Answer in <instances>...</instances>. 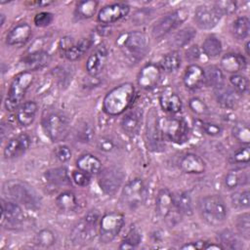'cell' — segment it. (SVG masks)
I'll return each mask as SVG.
<instances>
[{
  "label": "cell",
  "mask_w": 250,
  "mask_h": 250,
  "mask_svg": "<svg viewBox=\"0 0 250 250\" xmlns=\"http://www.w3.org/2000/svg\"><path fill=\"white\" fill-rule=\"evenodd\" d=\"M204 70V84L213 89L225 84V76L221 68L216 65H208Z\"/></svg>",
  "instance_id": "obj_34"
},
{
  "label": "cell",
  "mask_w": 250,
  "mask_h": 250,
  "mask_svg": "<svg viewBox=\"0 0 250 250\" xmlns=\"http://www.w3.org/2000/svg\"><path fill=\"white\" fill-rule=\"evenodd\" d=\"M156 114L153 110H151L147 116L146 122V142L147 146L150 150L158 151L163 148L161 134L158 127V118H156Z\"/></svg>",
  "instance_id": "obj_20"
},
{
  "label": "cell",
  "mask_w": 250,
  "mask_h": 250,
  "mask_svg": "<svg viewBox=\"0 0 250 250\" xmlns=\"http://www.w3.org/2000/svg\"><path fill=\"white\" fill-rule=\"evenodd\" d=\"M161 74L162 69L158 64L148 62L141 68L138 74V85L145 90L152 89L159 83L161 79Z\"/></svg>",
  "instance_id": "obj_15"
},
{
  "label": "cell",
  "mask_w": 250,
  "mask_h": 250,
  "mask_svg": "<svg viewBox=\"0 0 250 250\" xmlns=\"http://www.w3.org/2000/svg\"><path fill=\"white\" fill-rule=\"evenodd\" d=\"M38 110V105L34 101H27L21 104L17 108L16 119L17 122L23 127H27L35 120Z\"/></svg>",
  "instance_id": "obj_25"
},
{
  "label": "cell",
  "mask_w": 250,
  "mask_h": 250,
  "mask_svg": "<svg viewBox=\"0 0 250 250\" xmlns=\"http://www.w3.org/2000/svg\"><path fill=\"white\" fill-rule=\"evenodd\" d=\"M222 50L223 46L221 40L214 35L207 36L202 43V51L209 58H217L221 55Z\"/></svg>",
  "instance_id": "obj_39"
},
{
  "label": "cell",
  "mask_w": 250,
  "mask_h": 250,
  "mask_svg": "<svg viewBox=\"0 0 250 250\" xmlns=\"http://www.w3.org/2000/svg\"><path fill=\"white\" fill-rule=\"evenodd\" d=\"M159 104L161 108L169 113H177L182 109L183 106L180 96L170 86L165 87L161 91L159 95Z\"/></svg>",
  "instance_id": "obj_21"
},
{
  "label": "cell",
  "mask_w": 250,
  "mask_h": 250,
  "mask_svg": "<svg viewBox=\"0 0 250 250\" xmlns=\"http://www.w3.org/2000/svg\"><path fill=\"white\" fill-rule=\"evenodd\" d=\"M231 134L238 142L248 145L250 142V130L248 124L243 121H238L233 124L231 128Z\"/></svg>",
  "instance_id": "obj_44"
},
{
  "label": "cell",
  "mask_w": 250,
  "mask_h": 250,
  "mask_svg": "<svg viewBox=\"0 0 250 250\" xmlns=\"http://www.w3.org/2000/svg\"><path fill=\"white\" fill-rule=\"evenodd\" d=\"M53 3V1H31V2H27V5H29L30 7H35V8H41V7H45V6H49Z\"/></svg>",
  "instance_id": "obj_60"
},
{
  "label": "cell",
  "mask_w": 250,
  "mask_h": 250,
  "mask_svg": "<svg viewBox=\"0 0 250 250\" xmlns=\"http://www.w3.org/2000/svg\"><path fill=\"white\" fill-rule=\"evenodd\" d=\"M129 12V5L125 3H113L103 7L98 13L97 20L101 23H112L126 17Z\"/></svg>",
  "instance_id": "obj_17"
},
{
  "label": "cell",
  "mask_w": 250,
  "mask_h": 250,
  "mask_svg": "<svg viewBox=\"0 0 250 250\" xmlns=\"http://www.w3.org/2000/svg\"><path fill=\"white\" fill-rule=\"evenodd\" d=\"M207 241L204 240H197L194 242H189L186 243L183 246H181V249H190V250H200V249H205L207 246Z\"/></svg>",
  "instance_id": "obj_59"
},
{
  "label": "cell",
  "mask_w": 250,
  "mask_h": 250,
  "mask_svg": "<svg viewBox=\"0 0 250 250\" xmlns=\"http://www.w3.org/2000/svg\"><path fill=\"white\" fill-rule=\"evenodd\" d=\"M31 140L25 133L11 138L3 150V155L6 159H13L23 154L30 146Z\"/></svg>",
  "instance_id": "obj_18"
},
{
  "label": "cell",
  "mask_w": 250,
  "mask_h": 250,
  "mask_svg": "<svg viewBox=\"0 0 250 250\" xmlns=\"http://www.w3.org/2000/svg\"><path fill=\"white\" fill-rule=\"evenodd\" d=\"M124 180V173L117 167H106L98 174V184L101 189L107 195L117 192Z\"/></svg>",
  "instance_id": "obj_12"
},
{
  "label": "cell",
  "mask_w": 250,
  "mask_h": 250,
  "mask_svg": "<svg viewBox=\"0 0 250 250\" xmlns=\"http://www.w3.org/2000/svg\"><path fill=\"white\" fill-rule=\"evenodd\" d=\"M246 60L243 56L239 54H233V53H229L226 54L225 56L222 57L221 59V66L222 68L229 72L235 74L246 67Z\"/></svg>",
  "instance_id": "obj_29"
},
{
  "label": "cell",
  "mask_w": 250,
  "mask_h": 250,
  "mask_svg": "<svg viewBox=\"0 0 250 250\" xmlns=\"http://www.w3.org/2000/svg\"><path fill=\"white\" fill-rule=\"evenodd\" d=\"M31 33V26L27 22H20L9 30L6 36V43L10 46L24 44L30 38Z\"/></svg>",
  "instance_id": "obj_22"
},
{
  "label": "cell",
  "mask_w": 250,
  "mask_h": 250,
  "mask_svg": "<svg viewBox=\"0 0 250 250\" xmlns=\"http://www.w3.org/2000/svg\"><path fill=\"white\" fill-rule=\"evenodd\" d=\"M155 211L163 220H169L178 212L175 206L174 194L168 188H161L155 199Z\"/></svg>",
  "instance_id": "obj_16"
},
{
  "label": "cell",
  "mask_w": 250,
  "mask_h": 250,
  "mask_svg": "<svg viewBox=\"0 0 250 250\" xmlns=\"http://www.w3.org/2000/svg\"><path fill=\"white\" fill-rule=\"evenodd\" d=\"M53 20H54L53 14L49 12H40L34 16L33 22L38 27H45L51 24Z\"/></svg>",
  "instance_id": "obj_52"
},
{
  "label": "cell",
  "mask_w": 250,
  "mask_h": 250,
  "mask_svg": "<svg viewBox=\"0 0 250 250\" xmlns=\"http://www.w3.org/2000/svg\"><path fill=\"white\" fill-rule=\"evenodd\" d=\"M116 43L131 62L142 60L149 48V40L146 34L138 30L122 33Z\"/></svg>",
  "instance_id": "obj_2"
},
{
  "label": "cell",
  "mask_w": 250,
  "mask_h": 250,
  "mask_svg": "<svg viewBox=\"0 0 250 250\" xmlns=\"http://www.w3.org/2000/svg\"><path fill=\"white\" fill-rule=\"evenodd\" d=\"M158 127L161 136L170 142L182 144L188 139L189 127L184 117H160L158 118Z\"/></svg>",
  "instance_id": "obj_4"
},
{
  "label": "cell",
  "mask_w": 250,
  "mask_h": 250,
  "mask_svg": "<svg viewBox=\"0 0 250 250\" xmlns=\"http://www.w3.org/2000/svg\"><path fill=\"white\" fill-rule=\"evenodd\" d=\"M54 153H55V156L56 158L61 161V162H66L68 161L70 158H71V155H72V152H71V149L65 146V145H61V146H58L55 150H54Z\"/></svg>",
  "instance_id": "obj_55"
},
{
  "label": "cell",
  "mask_w": 250,
  "mask_h": 250,
  "mask_svg": "<svg viewBox=\"0 0 250 250\" xmlns=\"http://www.w3.org/2000/svg\"><path fill=\"white\" fill-rule=\"evenodd\" d=\"M250 159V148L248 145H245L243 146H240L233 150L229 156V162L230 164H236V165H242V164H248Z\"/></svg>",
  "instance_id": "obj_43"
},
{
  "label": "cell",
  "mask_w": 250,
  "mask_h": 250,
  "mask_svg": "<svg viewBox=\"0 0 250 250\" xmlns=\"http://www.w3.org/2000/svg\"><path fill=\"white\" fill-rule=\"evenodd\" d=\"M202 220L210 226L222 225L228 216V207L224 199L218 194L202 197L198 204Z\"/></svg>",
  "instance_id": "obj_3"
},
{
  "label": "cell",
  "mask_w": 250,
  "mask_h": 250,
  "mask_svg": "<svg viewBox=\"0 0 250 250\" xmlns=\"http://www.w3.org/2000/svg\"><path fill=\"white\" fill-rule=\"evenodd\" d=\"M108 51L104 45L97 47L86 61V70L91 76H96L104 69L107 61Z\"/></svg>",
  "instance_id": "obj_19"
},
{
  "label": "cell",
  "mask_w": 250,
  "mask_h": 250,
  "mask_svg": "<svg viewBox=\"0 0 250 250\" xmlns=\"http://www.w3.org/2000/svg\"><path fill=\"white\" fill-rule=\"evenodd\" d=\"M220 243L223 245L224 248H230V249H240L243 247V244L239 240L238 236L230 229H224L219 234Z\"/></svg>",
  "instance_id": "obj_42"
},
{
  "label": "cell",
  "mask_w": 250,
  "mask_h": 250,
  "mask_svg": "<svg viewBox=\"0 0 250 250\" xmlns=\"http://www.w3.org/2000/svg\"><path fill=\"white\" fill-rule=\"evenodd\" d=\"M188 106L191 111L197 115H206L209 112L208 106L199 98H191L188 102Z\"/></svg>",
  "instance_id": "obj_51"
},
{
  "label": "cell",
  "mask_w": 250,
  "mask_h": 250,
  "mask_svg": "<svg viewBox=\"0 0 250 250\" xmlns=\"http://www.w3.org/2000/svg\"><path fill=\"white\" fill-rule=\"evenodd\" d=\"M143 110L141 108H133L127 111L121 119L120 125L122 130L129 136L136 135L142 124Z\"/></svg>",
  "instance_id": "obj_23"
},
{
  "label": "cell",
  "mask_w": 250,
  "mask_h": 250,
  "mask_svg": "<svg viewBox=\"0 0 250 250\" xmlns=\"http://www.w3.org/2000/svg\"><path fill=\"white\" fill-rule=\"evenodd\" d=\"M56 241V236L54 232L49 229H43L39 230L35 236H34V243L43 248H48L51 247L52 245L55 244Z\"/></svg>",
  "instance_id": "obj_45"
},
{
  "label": "cell",
  "mask_w": 250,
  "mask_h": 250,
  "mask_svg": "<svg viewBox=\"0 0 250 250\" xmlns=\"http://www.w3.org/2000/svg\"><path fill=\"white\" fill-rule=\"evenodd\" d=\"M224 185L228 189H234L241 186H245L249 182L248 172L243 170H232L224 177Z\"/></svg>",
  "instance_id": "obj_33"
},
{
  "label": "cell",
  "mask_w": 250,
  "mask_h": 250,
  "mask_svg": "<svg viewBox=\"0 0 250 250\" xmlns=\"http://www.w3.org/2000/svg\"><path fill=\"white\" fill-rule=\"evenodd\" d=\"M196 35V31L192 27H185L180 29L172 38L171 44L176 48L187 46Z\"/></svg>",
  "instance_id": "obj_41"
},
{
  "label": "cell",
  "mask_w": 250,
  "mask_h": 250,
  "mask_svg": "<svg viewBox=\"0 0 250 250\" xmlns=\"http://www.w3.org/2000/svg\"><path fill=\"white\" fill-rule=\"evenodd\" d=\"M223 15L215 5H199L194 11V21L201 29H212L221 21Z\"/></svg>",
  "instance_id": "obj_13"
},
{
  "label": "cell",
  "mask_w": 250,
  "mask_h": 250,
  "mask_svg": "<svg viewBox=\"0 0 250 250\" xmlns=\"http://www.w3.org/2000/svg\"><path fill=\"white\" fill-rule=\"evenodd\" d=\"M98 5L99 2L95 0L79 1L76 4L74 14L78 19H90L95 15Z\"/></svg>",
  "instance_id": "obj_40"
},
{
  "label": "cell",
  "mask_w": 250,
  "mask_h": 250,
  "mask_svg": "<svg viewBox=\"0 0 250 250\" xmlns=\"http://www.w3.org/2000/svg\"><path fill=\"white\" fill-rule=\"evenodd\" d=\"M125 223L124 215L120 212H107L104 214L99 225V240L101 243L107 244L114 240L119 234Z\"/></svg>",
  "instance_id": "obj_8"
},
{
  "label": "cell",
  "mask_w": 250,
  "mask_h": 250,
  "mask_svg": "<svg viewBox=\"0 0 250 250\" xmlns=\"http://www.w3.org/2000/svg\"><path fill=\"white\" fill-rule=\"evenodd\" d=\"M162 70L167 73L176 72L181 66V57L177 51H171L164 55L160 61V65Z\"/></svg>",
  "instance_id": "obj_38"
},
{
  "label": "cell",
  "mask_w": 250,
  "mask_h": 250,
  "mask_svg": "<svg viewBox=\"0 0 250 250\" xmlns=\"http://www.w3.org/2000/svg\"><path fill=\"white\" fill-rule=\"evenodd\" d=\"M71 178H72V181L79 187H86L90 184V181H91V175L79 169L72 172Z\"/></svg>",
  "instance_id": "obj_54"
},
{
  "label": "cell",
  "mask_w": 250,
  "mask_h": 250,
  "mask_svg": "<svg viewBox=\"0 0 250 250\" xmlns=\"http://www.w3.org/2000/svg\"><path fill=\"white\" fill-rule=\"evenodd\" d=\"M249 42L247 41L246 44H245V51H246V55H249Z\"/></svg>",
  "instance_id": "obj_61"
},
{
  "label": "cell",
  "mask_w": 250,
  "mask_h": 250,
  "mask_svg": "<svg viewBox=\"0 0 250 250\" xmlns=\"http://www.w3.org/2000/svg\"><path fill=\"white\" fill-rule=\"evenodd\" d=\"M56 204L62 211L64 212H72L78 206L75 194L69 190H64L61 192L56 198Z\"/></svg>",
  "instance_id": "obj_35"
},
{
  "label": "cell",
  "mask_w": 250,
  "mask_h": 250,
  "mask_svg": "<svg viewBox=\"0 0 250 250\" xmlns=\"http://www.w3.org/2000/svg\"><path fill=\"white\" fill-rule=\"evenodd\" d=\"M146 187L141 178L129 181L122 189L123 203L129 208H137L142 205L146 198Z\"/></svg>",
  "instance_id": "obj_11"
},
{
  "label": "cell",
  "mask_w": 250,
  "mask_h": 250,
  "mask_svg": "<svg viewBox=\"0 0 250 250\" xmlns=\"http://www.w3.org/2000/svg\"><path fill=\"white\" fill-rule=\"evenodd\" d=\"M76 166L79 170L86 172L89 175H98L102 170L101 160L91 153L82 154L76 160Z\"/></svg>",
  "instance_id": "obj_31"
},
{
  "label": "cell",
  "mask_w": 250,
  "mask_h": 250,
  "mask_svg": "<svg viewBox=\"0 0 250 250\" xmlns=\"http://www.w3.org/2000/svg\"><path fill=\"white\" fill-rule=\"evenodd\" d=\"M1 225L7 229L19 228L24 221V214L19 203L1 200Z\"/></svg>",
  "instance_id": "obj_14"
},
{
  "label": "cell",
  "mask_w": 250,
  "mask_h": 250,
  "mask_svg": "<svg viewBox=\"0 0 250 250\" xmlns=\"http://www.w3.org/2000/svg\"><path fill=\"white\" fill-rule=\"evenodd\" d=\"M200 56V49L198 48L197 45H192L186 50V58L190 62L199 60Z\"/></svg>",
  "instance_id": "obj_58"
},
{
  "label": "cell",
  "mask_w": 250,
  "mask_h": 250,
  "mask_svg": "<svg viewBox=\"0 0 250 250\" xmlns=\"http://www.w3.org/2000/svg\"><path fill=\"white\" fill-rule=\"evenodd\" d=\"M196 125L199 127V129L204 132L206 135L211 137H217L220 136L223 133V127L217 123L204 121V120H196Z\"/></svg>",
  "instance_id": "obj_50"
},
{
  "label": "cell",
  "mask_w": 250,
  "mask_h": 250,
  "mask_svg": "<svg viewBox=\"0 0 250 250\" xmlns=\"http://www.w3.org/2000/svg\"><path fill=\"white\" fill-rule=\"evenodd\" d=\"M250 31V21L245 16L236 18L231 24V32L238 40H243L248 37Z\"/></svg>",
  "instance_id": "obj_37"
},
{
  "label": "cell",
  "mask_w": 250,
  "mask_h": 250,
  "mask_svg": "<svg viewBox=\"0 0 250 250\" xmlns=\"http://www.w3.org/2000/svg\"><path fill=\"white\" fill-rule=\"evenodd\" d=\"M236 229L239 232V234L245 238L249 239L250 238V216L248 212H244L240 215L237 216L236 221H235Z\"/></svg>",
  "instance_id": "obj_48"
},
{
  "label": "cell",
  "mask_w": 250,
  "mask_h": 250,
  "mask_svg": "<svg viewBox=\"0 0 250 250\" xmlns=\"http://www.w3.org/2000/svg\"><path fill=\"white\" fill-rule=\"evenodd\" d=\"M189 12L187 8H178L160 18L152 26L151 34L158 39L174 30L188 19Z\"/></svg>",
  "instance_id": "obj_9"
},
{
  "label": "cell",
  "mask_w": 250,
  "mask_h": 250,
  "mask_svg": "<svg viewBox=\"0 0 250 250\" xmlns=\"http://www.w3.org/2000/svg\"><path fill=\"white\" fill-rule=\"evenodd\" d=\"M77 137L79 138V140L81 142L88 143V142H90L93 139L94 131H93V129H92V127L90 125L83 124V126L78 130Z\"/></svg>",
  "instance_id": "obj_57"
},
{
  "label": "cell",
  "mask_w": 250,
  "mask_h": 250,
  "mask_svg": "<svg viewBox=\"0 0 250 250\" xmlns=\"http://www.w3.org/2000/svg\"><path fill=\"white\" fill-rule=\"evenodd\" d=\"M229 83H230L232 89L237 94H245L248 91L249 82H248V79L244 75H241L238 73L230 75Z\"/></svg>",
  "instance_id": "obj_49"
},
{
  "label": "cell",
  "mask_w": 250,
  "mask_h": 250,
  "mask_svg": "<svg viewBox=\"0 0 250 250\" xmlns=\"http://www.w3.org/2000/svg\"><path fill=\"white\" fill-rule=\"evenodd\" d=\"M230 203L236 209H248L250 205L248 189L233 192L230 195Z\"/></svg>",
  "instance_id": "obj_47"
},
{
  "label": "cell",
  "mask_w": 250,
  "mask_h": 250,
  "mask_svg": "<svg viewBox=\"0 0 250 250\" xmlns=\"http://www.w3.org/2000/svg\"><path fill=\"white\" fill-rule=\"evenodd\" d=\"M3 192L13 201L28 208H36L39 204L38 194L26 183L17 180L7 181L3 185Z\"/></svg>",
  "instance_id": "obj_6"
},
{
  "label": "cell",
  "mask_w": 250,
  "mask_h": 250,
  "mask_svg": "<svg viewBox=\"0 0 250 250\" xmlns=\"http://www.w3.org/2000/svg\"><path fill=\"white\" fill-rule=\"evenodd\" d=\"M180 169L188 174H201L206 170L204 160L194 153H186L179 160Z\"/></svg>",
  "instance_id": "obj_24"
},
{
  "label": "cell",
  "mask_w": 250,
  "mask_h": 250,
  "mask_svg": "<svg viewBox=\"0 0 250 250\" xmlns=\"http://www.w3.org/2000/svg\"><path fill=\"white\" fill-rule=\"evenodd\" d=\"M214 95L218 104L226 108H233L239 99L238 94L225 84L214 88Z\"/></svg>",
  "instance_id": "obj_27"
},
{
  "label": "cell",
  "mask_w": 250,
  "mask_h": 250,
  "mask_svg": "<svg viewBox=\"0 0 250 250\" xmlns=\"http://www.w3.org/2000/svg\"><path fill=\"white\" fill-rule=\"evenodd\" d=\"M100 216L96 210L89 211L72 229L70 239L75 245L90 243L97 235V226Z\"/></svg>",
  "instance_id": "obj_7"
},
{
  "label": "cell",
  "mask_w": 250,
  "mask_h": 250,
  "mask_svg": "<svg viewBox=\"0 0 250 250\" xmlns=\"http://www.w3.org/2000/svg\"><path fill=\"white\" fill-rule=\"evenodd\" d=\"M135 95V87L132 83H122L112 88L104 96L103 108L110 116H116L125 112L131 105Z\"/></svg>",
  "instance_id": "obj_1"
},
{
  "label": "cell",
  "mask_w": 250,
  "mask_h": 250,
  "mask_svg": "<svg viewBox=\"0 0 250 250\" xmlns=\"http://www.w3.org/2000/svg\"><path fill=\"white\" fill-rule=\"evenodd\" d=\"M93 42L89 38L81 39L78 42H74L68 48L62 51V55L68 61H77L79 60L92 46Z\"/></svg>",
  "instance_id": "obj_30"
},
{
  "label": "cell",
  "mask_w": 250,
  "mask_h": 250,
  "mask_svg": "<svg viewBox=\"0 0 250 250\" xmlns=\"http://www.w3.org/2000/svg\"><path fill=\"white\" fill-rule=\"evenodd\" d=\"M184 84L188 89L195 90L204 84V70L201 66L191 63L187 66L184 73Z\"/></svg>",
  "instance_id": "obj_26"
},
{
  "label": "cell",
  "mask_w": 250,
  "mask_h": 250,
  "mask_svg": "<svg viewBox=\"0 0 250 250\" xmlns=\"http://www.w3.org/2000/svg\"><path fill=\"white\" fill-rule=\"evenodd\" d=\"M32 81L33 74L28 70L21 71L14 77L4 101V105L7 110L12 111L19 107Z\"/></svg>",
  "instance_id": "obj_5"
},
{
  "label": "cell",
  "mask_w": 250,
  "mask_h": 250,
  "mask_svg": "<svg viewBox=\"0 0 250 250\" xmlns=\"http://www.w3.org/2000/svg\"><path fill=\"white\" fill-rule=\"evenodd\" d=\"M42 129L52 142L64 140L67 135L68 125L66 119L59 112L50 111L42 117Z\"/></svg>",
  "instance_id": "obj_10"
},
{
  "label": "cell",
  "mask_w": 250,
  "mask_h": 250,
  "mask_svg": "<svg viewBox=\"0 0 250 250\" xmlns=\"http://www.w3.org/2000/svg\"><path fill=\"white\" fill-rule=\"evenodd\" d=\"M44 177L48 183L53 186H69L70 185V178L66 168L64 167H57L49 169L45 172Z\"/></svg>",
  "instance_id": "obj_32"
},
{
  "label": "cell",
  "mask_w": 250,
  "mask_h": 250,
  "mask_svg": "<svg viewBox=\"0 0 250 250\" xmlns=\"http://www.w3.org/2000/svg\"><path fill=\"white\" fill-rule=\"evenodd\" d=\"M50 62H51V56L49 55L48 52L42 51V50H37L35 52H32L26 55L22 60V63L25 66V68L28 69V71L41 69L46 65H48Z\"/></svg>",
  "instance_id": "obj_28"
},
{
  "label": "cell",
  "mask_w": 250,
  "mask_h": 250,
  "mask_svg": "<svg viewBox=\"0 0 250 250\" xmlns=\"http://www.w3.org/2000/svg\"><path fill=\"white\" fill-rule=\"evenodd\" d=\"M142 241V234L137 229H131L122 242L119 245V249L126 250V249H133L136 248Z\"/></svg>",
  "instance_id": "obj_46"
},
{
  "label": "cell",
  "mask_w": 250,
  "mask_h": 250,
  "mask_svg": "<svg viewBox=\"0 0 250 250\" xmlns=\"http://www.w3.org/2000/svg\"><path fill=\"white\" fill-rule=\"evenodd\" d=\"M97 147L103 152H111L115 148V144L111 139L102 137L97 141Z\"/></svg>",
  "instance_id": "obj_56"
},
{
  "label": "cell",
  "mask_w": 250,
  "mask_h": 250,
  "mask_svg": "<svg viewBox=\"0 0 250 250\" xmlns=\"http://www.w3.org/2000/svg\"><path fill=\"white\" fill-rule=\"evenodd\" d=\"M175 206L179 214L189 216L193 213L192 202L188 192L187 191H179L174 195Z\"/></svg>",
  "instance_id": "obj_36"
},
{
  "label": "cell",
  "mask_w": 250,
  "mask_h": 250,
  "mask_svg": "<svg viewBox=\"0 0 250 250\" xmlns=\"http://www.w3.org/2000/svg\"><path fill=\"white\" fill-rule=\"evenodd\" d=\"M222 15H232L237 10V4L234 1H219L214 4Z\"/></svg>",
  "instance_id": "obj_53"
},
{
  "label": "cell",
  "mask_w": 250,
  "mask_h": 250,
  "mask_svg": "<svg viewBox=\"0 0 250 250\" xmlns=\"http://www.w3.org/2000/svg\"><path fill=\"white\" fill-rule=\"evenodd\" d=\"M4 20H5V16L2 14V15H1V25L4 24Z\"/></svg>",
  "instance_id": "obj_62"
}]
</instances>
